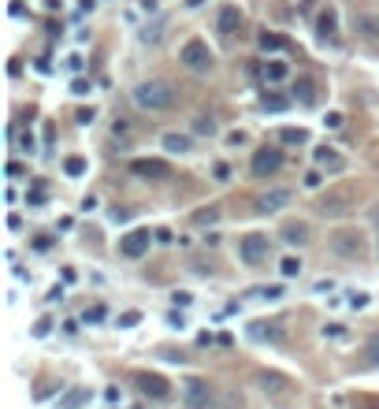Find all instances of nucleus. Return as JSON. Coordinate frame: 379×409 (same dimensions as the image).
I'll list each match as a JSON object with an SVG mask.
<instances>
[{
  "label": "nucleus",
  "instance_id": "nucleus-1",
  "mask_svg": "<svg viewBox=\"0 0 379 409\" xmlns=\"http://www.w3.org/2000/svg\"><path fill=\"white\" fill-rule=\"evenodd\" d=\"M134 104L142 112H168L171 104H175V86L171 82H164V79H145V82H138L134 86Z\"/></svg>",
  "mask_w": 379,
  "mask_h": 409
},
{
  "label": "nucleus",
  "instance_id": "nucleus-2",
  "mask_svg": "<svg viewBox=\"0 0 379 409\" xmlns=\"http://www.w3.org/2000/svg\"><path fill=\"white\" fill-rule=\"evenodd\" d=\"M353 205H357V186H350V182H339V186H331L316 201V212H320L323 220H342V216H350V212H353Z\"/></svg>",
  "mask_w": 379,
  "mask_h": 409
},
{
  "label": "nucleus",
  "instance_id": "nucleus-3",
  "mask_svg": "<svg viewBox=\"0 0 379 409\" xmlns=\"http://www.w3.org/2000/svg\"><path fill=\"white\" fill-rule=\"evenodd\" d=\"M328 242H331V253H334V257H342V261H364V253H368V246H364V234L357 231V227L334 231Z\"/></svg>",
  "mask_w": 379,
  "mask_h": 409
},
{
  "label": "nucleus",
  "instance_id": "nucleus-4",
  "mask_svg": "<svg viewBox=\"0 0 379 409\" xmlns=\"http://www.w3.org/2000/svg\"><path fill=\"white\" fill-rule=\"evenodd\" d=\"M179 63L186 71H193V74H209L212 63H216V56H212V49L204 45L201 38H190L186 45H182V52H179Z\"/></svg>",
  "mask_w": 379,
  "mask_h": 409
},
{
  "label": "nucleus",
  "instance_id": "nucleus-5",
  "mask_svg": "<svg viewBox=\"0 0 379 409\" xmlns=\"http://www.w3.org/2000/svg\"><path fill=\"white\" fill-rule=\"evenodd\" d=\"M182 402H186V409H212L216 406V391L209 380H186V387H182Z\"/></svg>",
  "mask_w": 379,
  "mask_h": 409
},
{
  "label": "nucleus",
  "instance_id": "nucleus-6",
  "mask_svg": "<svg viewBox=\"0 0 379 409\" xmlns=\"http://www.w3.org/2000/svg\"><path fill=\"white\" fill-rule=\"evenodd\" d=\"M249 168H253L257 179H268V175H275V171L283 168V153H279L275 145H264V149H257V153H253V164H249Z\"/></svg>",
  "mask_w": 379,
  "mask_h": 409
},
{
  "label": "nucleus",
  "instance_id": "nucleus-7",
  "mask_svg": "<svg viewBox=\"0 0 379 409\" xmlns=\"http://www.w3.org/2000/svg\"><path fill=\"white\" fill-rule=\"evenodd\" d=\"M149 246H153V234H149V227H142V231H131V234L119 239V253L131 257V261H138V257L149 253Z\"/></svg>",
  "mask_w": 379,
  "mask_h": 409
},
{
  "label": "nucleus",
  "instance_id": "nucleus-8",
  "mask_svg": "<svg viewBox=\"0 0 379 409\" xmlns=\"http://www.w3.org/2000/svg\"><path fill=\"white\" fill-rule=\"evenodd\" d=\"M268 246H272V242H268L264 234H245V239L238 242V257H242L245 264H261L268 257Z\"/></svg>",
  "mask_w": 379,
  "mask_h": 409
},
{
  "label": "nucleus",
  "instance_id": "nucleus-9",
  "mask_svg": "<svg viewBox=\"0 0 379 409\" xmlns=\"http://www.w3.org/2000/svg\"><path fill=\"white\" fill-rule=\"evenodd\" d=\"M131 171H134L138 179H153V182L171 179V164H168V160H134Z\"/></svg>",
  "mask_w": 379,
  "mask_h": 409
},
{
  "label": "nucleus",
  "instance_id": "nucleus-10",
  "mask_svg": "<svg viewBox=\"0 0 379 409\" xmlns=\"http://www.w3.org/2000/svg\"><path fill=\"white\" fill-rule=\"evenodd\" d=\"M238 26H242V12H238V4H223L220 12H216V34L231 38Z\"/></svg>",
  "mask_w": 379,
  "mask_h": 409
},
{
  "label": "nucleus",
  "instance_id": "nucleus-11",
  "mask_svg": "<svg viewBox=\"0 0 379 409\" xmlns=\"http://www.w3.org/2000/svg\"><path fill=\"white\" fill-rule=\"evenodd\" d=\"M279 239H283L287 246H309L312 231H309V223H305V220H287V223H283V231H279Z\"/></svg>",
  "mask_w": 379,
  "mask_h": 409
},
{
  "label": "nucleus",
  "instance_id": "nucleus-12",
  "mask_svg": "<svg viewBox=\"0 0 379 409\" xmlns=\"http://www.w3.org/2000/svg\"><path fill=\"white\" fill-rule=\"evenodd\" d=\"M138 387H142L149 398H156V402H164V398L171 394L168 380H164V376H156V372H142V376H138Z\"/></svg>",
  "mask_w": 379,
  "mask_h": 409
},
{
  "label": "nucleus",
  "instance_id": "nucleus-13",
  "mask_svg": "<svg viewBox=\"0 0 379 409\" xmlns=\"http://www.w3.org/2000/svg\"><path fill=\"white\" fill-rule=\"evenodd\" d=\"M287 205H290V190H268L257 198L253 209L261 212V216H268V212H279V209H287Z\"/></svg>",
  "mask_w": 379,
  "mask_h": 409
},
{
  "label": "nucleus",
  "instance_id": "nucleus-14",
  "mask_svg": "<svg viewBox=\"0 0 379 409\" xmlns=\"http://www.w3.org/2000/svg\"><path fill=\"white\" fill-rule=\"evenodd\" d=\"M316 34L328 41H339V15H334V8H323L316 15Z\"/></svg>",
  "mask_w": 379,
  "mask_h": 409
},
{
  "label": "nucleus",
  "instance_id": "nucleus-15",
  "mask_svg": "<svg viewBox=\"0 0 379 409\" xmlns=\"http://www.w3.org/2000/svg\"><path fill=\"white\" fill-rule=\"evenodd\" d=\"M294 101H301L305 109H312V104H316V82H312L309 74H301V79L294 82Z\"/></svg>",
  "mask_w": 379,
  "mask_h": 409
},
{
  "label": "nucleus",
  "instance_id": "nucleus-16",
  "mask_svg": "<svg viewBox=\"0 0 379 409\" xmlns=\"http://www.w3.org/2000/svg\"><path fill=\"white\" fill-rule=\"evenodd\" d=\"M312 157H316V164L328 168V171H342V168H346V160L339 157V149H331V145H320Z\"/></svg>",
  "mask_w": 379,
  "mask_h": 409
},
{
  "label": "nucleus",
  "instance_id": "nucleus-17",
  "mask_svg": "<svg viewBox=\"0 0 379 409\" xmlns=\"http://www.w3.org/2000/svg\"><path fill=\"white\" fill-rule=\"evenodd\" d=\"M353 30H357L361 38L376 41V38H379V15H357V19H353Z\"/></svg>",
  "mask_w": 379,
  "mask_h": 409
},
{
  "label": "nucleus",
  "instance_id": "nucleus-18",
  "mask_svg": "<svg viewBox=\"0 0 379 409\" xmlns=\"http://www.w3.org/2000/svg\"><path fill=\"white\" fill-rule=\"evenodd\" d=\"M86 402H90V391H86V387H74L71 394L60 398V409H82Z\"/></svg>",
  "mask_w": 379,
  "mask_h": 409
},
{
  "label": "nucleus",
  "instance_id": "nucleus-19",
  "mask_svg": "<svg viewBox=\"0 0 379 409\" xmlns=\"http://www.w3.org/2000/svg\"><path fill=\"white\" fill-rule=\"evenodd\" d=\"M290 101H294V97L264 93V97H261V109H264V112H287V109H290Z\"/></svg>",
  "mask_w": 379,
  "mask_h": 409
},
{
  "label": "nucleus",
  "instance_id": "nucleus-20",
  "mask_svg": "<svg viewBox=\"0 0 379 409\" xmlns=\"http://www.w3.org/2000/svg\"><path fill=\"white\" fill-rule=\"evenodd\" d=\"M279 142L283 145H305L309 131H301V127H283V131H279Z\"/></svg>",
  "mask_w": 379,
  "mask_h": 409
},
{
  "label": "nucleus",
  "instance_id": "nucleus-21",
  "mask_svg": "<svg viewBox=\"0 0 379 409\" xmlns=\"http://www.w3.org/2000/svg\"><path fill=\"white\" fill-rule=\"evenodd\" d=\"M164 153H190V138L186 134H164Z\"/></svg>",
  "mask_w": 379,
  "mask_h": 409
},
{
  "label": "nucleus",
  "instance_id": "nucleus-22",
  "mask_svg": "<svg viewBox=\"0 0 379 409\" xmlns=\"http://www.w3.org/2000/svg\"><path fill=\"white\" fill-rule=\"evenodd\" d=\"M257 45H261L264 52H279V49H283V45H287V41H283V38H279V34H272V30H264V34H261V38H257Z\"/></svg>",
  "mask_w": 379,
  "mask_h": 409
},
{
  "label": "nucleus",
  "instance_id": "nucleus-23",
  "mask_svg": "<svg viewBox=\"0 0 379 409\" xmlns=\"http://www.w3.org/2000/svg\"><path fill=\"white\" fill-rule=\"evenodd\" d=\"M264 79H268V82H283V79H287V63H279V60L264 63Z\"/></svg>",
  "mask_w": 379,
  "mask_h": 409
},
{
  "label": "nucleus",
  "instance_id": "nucleus-24",
  "mask_svg": "<svg viewBox=\"0 0 379 409\" xmlns=\"http://www.w3.org/2000/svg\"><path fill=\"white\" fill-rule=\"evenodd\" d=\"M193 134H201V138H212V134H216V123L209 120V115H197V120H193Z\"/></svg>",
  "mask_w": 379,
  "mask_h": 409
},
{
  "label": "nucleus",
  "instance_id": "nucleus-25",
  "mask_svg": "<svg viewBox=\"0 0 379 409\" xmlns=\"http://www.w3.org/2000/svg\"><path fill=\"white\" fill-rule=\"evenodd\" d=\"M279 272H283L287 279H294V275L301 272V261H298V257H283V264H279Z\"/></svg>",
  "mask_w": 379,
  "mask_h": 409
},
{
  "label": "nucleus",
  "instance_id": "nucleus-26",
  "mask_svg": "<svg viewBox=\"0 0 379 409\" xmlns=\"http://www.w3.org/2000/svg\"><path fill=\"white\" fill-rule=\"evenodd\" d=\"M63 171H67V175H82V171H86V160H82V157H67V160H63Z\"/></svg>",
  "mask_w": 379,
  "mask_h": 409
},
{
  "label": "nucleus",
  "instance_id": "nucleus-27",
  "mask_svg": "<svg viewBox=\"0 0 379 409\" xmlns=\"http://www.w3.org/2000/svg\"><path fill=\"white\" fill-rule=\"evenodd\" d=\"M364 353H368V361H372L376 369H379V331H376L372 339H368V350H364Z\"/></svg>",
  "mask_w": 379,
  "mask_h": 409
},
{
  "label": "nucleus",
  "instance_id": "nucleus-28",
  "mask_svg": "<svg viewBox=\"0 0 379 409\" xmlns=\"http://www.w3.org/2000/svg\"><path fill=\"white\" fill-rule=\"evenodd\" d=\"M193 220H197L201 227H204V223H216V220H220V212H216V209H201V212H197V216H193Z\"/></svg>",
  "mask_w": 379,
  "mask_h": 409
},
{
  "label": "nucleus",
  "instance_id": "nucleus-29",
  "mask_svg": "<svg viewBox=\"0 0 379 409\" xmlns=\"http://www.w3.org/2000/svg\"><path fill=\"white\" fill-rule=\"evenodd\" d=\"M49 331H52V320H49V316H41L38 324H34V335H38V339H45Z\"/></svg>",
  "mask_w": 379,
  "mask_h": 409
},
{
  "label": "nucleus",
  "instance_id": "nucleus-30",
  "mask_svg": "<svg viewBox=\"0 0 379 409\" xmlns=\"http://www.w3.org/2000/svg\"><path fill=\"white\" fill-rule=\"evenodd\" d=\"M323 335H328V339H342L346 328H342V324H328V328H323Z\"/></svg>",
  "mask_w": 379,
  "mask_h": 409
},
{
  "label": "nucleus",
  "instance_id": "nucleus-31",
  "mask_svg": "<svg viewBox=\"0 0 379 409\" xmlns=\"http://www.w3.org/2000/svg\"><path fill=\"white\" fill-rule=\"evenodd\" d=\"M138 320H142V316H138V313H123V316H119V328H134V324H138Z\"/></svg>",
  "mask_w": 379,
  "mask_h": 409
},
{
  "label": "nucleus",
  "instance_id": "nucleus-32",
  "mask_svg": "<svg viewBox=\"0 0 379 409\" xmlns=\"http://www.w3.org/2000/svg\"><path fill=\"white\" fill-rule=\"evenodd\" d=\"M323 123H328L331 131H339V127H342V112H328V120H323Z\"/></svg>",
  "mask_w": 379,
  "mask_h": 409
},
{
  "label": "nucleus",
  "instance_id": "nucleus-33",
  "mask_svg": "<svg viewBox=\"0 0 379 409\" xmlns=\"http://www.w3.org/2000/svg\"><path fill=\"white\" fill-rule=\"evenodd\" d=\"M305 186H309V190H320V171H309V175H305Z\"/></svg>",
  "mask_w": 379,
  "mask_h": 409
},
{
  "label": "nucleus",
  "instance_id": "nucleus-34",
  "mask_svg": "<svg viewBox=\"0 0 379 409\" xmlns=\"http://www.w3.org/2000/svg\"><path fill=\"white\" fill-rule=\"evenodd\" d=\"M350 305L353 309H364L368 305V294H350Z\"/></svg>",
  "mask_w": 379,
  "mask_h": 409
},
{
  "label": "nucleus",
  "instance_id": "nucleus-35",
  "mask_svg": "<svg viewBox=\"0 0 379 409\" xmlns=\"http://www.w3.org/2000/svg\"><path fill=\"white\" fill-rule=\"evenodd\" d=\"M49 246H52V239H49V234H41V239H34V250H41V253H45Z\"/></svg>",
  "mask_w": 379,
  "mask_h": 409
},
{
  "label": "nucleus",
  "instance_id": "nucleus-36",
  "mask_svg": "<svg viewBox=\"0 0 379 409\" xmlns=\"http://www.w3.org/2000/svg\"><path fill=\"white\" fill-rule=\"evenodd\" d=\"M104 316V309L101 305H97V309H90V313H86V320H90V324H97V320H101Z\"/></svg>",
  "mask_w": 379,
  "mask_h": 409
},
{
  "label": "nucleus",
  "instance_id": "nucleus-37",
  "mask_svg": "<svg viewBox=\"0 0 379 409\" xmlns=\"http://www.w3.org/2000/svg\"><path fill=\"white\" fill-rule=\"evenodd\" d=\"M8 175L19 179V175H23V164H15V160H12V164H8Z\"/></svg>",
  "mask_w": 379,
  "mask_h": 409
},
{
  "label": "nucleus",
  "instance_id": "nucleus-38",
  "mask_svg": "<svg viewBox=\"0 0 379 409\" xmlns=\"http://www.w3.org/2000/svg\"><path fill=\"white\" fill-rule=\"evenodd\" d=\"M186 8H201V0H186Z\"/></svg>",
  "mask_w": 379,
  "mask_h": 409
},
{
  "label": "nucleus",
  "instance_id": "nucleus-39",
  "mask_svg": "<svg viewBox=\"0 0 379 409\" xmlns=\"http://www.w3.org/2000/svg\"><path fill=\"white\" fill-rule=\"evenodd\" d=\"M376 220H379V212H376Z\"/></svg>",
  "mask_w": 379,
  "mask_h": 409
}]
</instances>
